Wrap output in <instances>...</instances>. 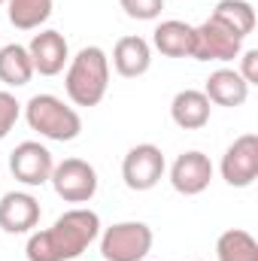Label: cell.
I'll list each match as a JSON object with an SVG mask.
<instances>
[{"mask_svg": "<svg viewBox=\"0 0 258 261\" xmlns=\"http://www.w3.org/2000/svg\"><path fill=\"white\" fill-rule=\"evenodd\" d=\"M100 237V216L88 206H73L52 228L28 237V261H73Z\"/></svg>", "mask_w": 258, "mask_h": 261, "instance_id": "cell-1", "label": "cell"}, {"mask_svg": "<svg viewBox=\"0 0 258 261\" xmlns=\"http://www.w3.org/2000/svg\"><path fill=\"white\" fill-rule=\"evenodd\" d=\"M110 88V58L100 46H82L64 73V91L73 107H97Z\"/></svg>", "mask_w": 258, "mask_h": 261, "instance_id": "cell-2", "label": "cell"}, {"mask_svg": "<svg viewBox=\"0 0 258 261\" xmlns=\"http://www.w3.org/2000/svg\"><path fill=\"white\" fill-rule=\"evenodd\" d=\"M24 119H28L31 130H37L40 137H46L52 143H70L82 134L79 113L55 94H34L24 103Z\"/></svg>", "mask_w": 258, "mask_h": 261, "instance_id": "cell-3", "label": "cell"}, {"mask_svg": "<svg viewBox=\"0 0 258 261\" xmlns=\"http://www.w3.org/2000/svg\"><path fill=\"white\" fill-rule=\"evenodd\" d=\"M152 243L155 234L146 222H116L100 231V255L107 261H143Z\"/></svg>", "mask_w": 258, "mask_h": 261, "instance_id": "cell-4", "label": "cell"}, {"mask_svg": "<svg viewBox=\"0 0 258 261\" xmlns=\"http://www.w3.org/2000/svg\"><path fill=\"white\" fill-rule=\"evenodd\" d=\"M55 195L61 197L64 203H88L91 197L97 195V170L82 161V158H64L52 167V176H49Z\"/></svg>", "mask_w": 258, "mask_h": 261, "instance_id": "cell-5", "label": "cell"}, {"mask_svg": "<svg viewBox=\"0 0 258 261\" xmlns=\"http://www.w3.org/2000/svg\"><path fill=\"white\" fill-rule=\"evenodd\" d=\"M167 170V161H164V152L155 146V143H137L131 146L125 161H122V179L131 192H149L161 182Z\"/></svg>", "mask_w": 258, "mask_h": 261, "instance_id": "cell-6", "label": "cell"}, {"mask_svg": "<svg viewBox=\"0 0 258 261\" xmlns=\"http://www.w3.org/2000/svg\"><path fill=\"white\" fill-rule=\"evenodd\" d=\"M222 179L231 189H249L258 179V134H240L222 155Z\"/></svg>", "mask_w": 258, "mask_h": 261, "instance_id": "cell-7", "label": "cell"}, {"mask_svg": "<svg viewBox=\"0 0 258 261\" xmlns=\"http://www.w3.org/2000/svg\"><path fill=\"white\" fill-rule=\"evenodd\" d=\"M243 52V40L228 31L225 24H219L216 18H207L203 24L194 28V49L192 58L194 61H234Z\"/></svg>", "mask_w": 258, "mask_h": 261, "instance_id": "cell-8", "label": "cell"}, {"mask_svg": "<svg viewBox=\"0 0 258 261\" xmlns=\"http://www.w3.org/2000/svg\"><path fill=\"white\" fill-rule=\"evenodd\" d=\"M52 167H55L52 152L37 140H24L9 152V170L21 186H31V189L46 186L52 176Z\"/></svg>", "mask_w": 258, "mask_h": 261, "instance_id": "cell-9", "label": "cell"}, {"mask_svg": "<svg viewBox=\"0 0 258 261\" xmlns=\"http://www.w3.org/2000/svg\"><path fill=\"white\" fill-rule=\"evenodd\" d=\"M210 182H213V161H210V155H203L197 149L176 155V161L170 164V186L179 195L194 197L207 192Z\"/></svg>", "mask_w": 258, "mask_h": 261, "instance_id": "cell-10", "label": "cell"}, {"mask_svg": "<svg viewBox=\"0 0 258 261\" xmlns=\"http://www.w3.org/2000/svg\"><path fill=\"white\" fill-rule=\"evenodd\" d=\"M28 55H31L34 73H40V76H58L70 64V46L61 31L34 34V40L28 43Z\"/></svg>", "mask_w": 258, "mask_h": 261, "instance_id": "cell-11", "label": "cell"}, {"mask_svg": "<svg viewBox=\"0 0 258 261\" xmlns=\"http://www.w3.org/2000/svg\"><path fill=\"white\" fill-rule=\"evenodd\" d=\"M40 200L28 192H6L0 197V228L6 234H31L40 222Z\"/></svg>", "mask_w": 258, "mask_h": 261, "instance_id": "cell-12", "label": "cell"}, {"mask_svg": "<svg viewBox=\"0 0 258 261\" xmlns=\"http://www.w3.org/2000/svg\"><path fill=\"white\" fill-rule=\"evenodd\" d=\"M203 94L213 107H243L246 97H249V85L243 82V76L231 67H219L207 76V85H203Z\"/></svg>", "mask_w": 258, "mask_h": 261, "instance_id": "cell-13", "label": "cell"}, {"mask_svg": "<svg viewBox=\"0 0 258 261\" xmlns=\"http://www.w3.org/2000/svg\"><path fill=\"white\" fill-rule=\"evenodd\" d=\"M210 113H213V103L207 100V94L200 88H183L170 100V119H173L176 128L183 130L207 128L210 125Z\"/></svg>", "mask_w": 258, "mask_h": 261, "instance_id": "cell-14", "label": "cell"}, {"mask_svg": "<svg viewBox=\"0 0 258 261\" xmlns=\"http://www.w3.org/2000/svg\"><path fill=\"white\" fill-rule=\"evenodd\" d=\"M113 67L125 79H137V76L149 73V67H152V46H149V40H143L137 34L122 37L113 46Z\"/></svg>", "mask_w": 258, "mask_h": 261, "instance_id": "cell-15", "label": "cell"}, {"mask_svg": "<svg viewBox=\"0 0 258 261\" xmlns=\"http://www.w3.org/2000/svg\"><path fill=\"white\" fill-rule=\"evenodd\" d=\"M152 46L164 55V58H192L194 49V28L179 21V18H167L152 31Z\"/></svg>", "mask_w": 258, "mask_h": 261, "instance_id": "cell-16", "label": "cell"}, {"mask_svg": "<svg viewBox=\"0 0 258 261\" xmlns=\"http://www.w3.org/2000/svg\"><path fill=\"white\" fill-rule=\"evenodd\" d=\"M34 79V64L28 55V46L21 43H6L0 49V82L9 88H21Z\"/></svg>", "mask_w": 258, "mask_h": 261, "instance_id": "cell-17", "label": "cell"}, {"mask_svg": "<svg viewBox=\"0 0 258 261\" xmlns=\"http://www.w3.org/2000/svg\"><path fill=\"white\" fill-rule=\"evenodd\" d=\"M210 18H216L219 24L234 31L240 40H246L255 31V9H252L249 0H219Z\"/></svg>", "mask_w": 258, "mask_h": 261, "instance_id": "cell-18", "label": "cell"}, {"mask_svg": "<svg viewBox=\"0 0 258 261\" xmlns=\"http://www.w3.org/2000/svg\"><path fill=\"white\" fill-rule=\"evenodd\" d=\"M55 0H6V15L18 31H37L52 18Z\"/></svg>", "mask_w": 258, "mask_h": 261, "instance_id": "cell-19", "label": "cell"}, {"mask_svg": "<svg viewBox=\"0 0 258 261\" xmlns=\"http://www.w3.org/2000/svg\"><path fill=\"white\" fill-rule=\"evenodd\" d=\"M219 261H258V240L243 228H228L216 240Z\"/></svg>", "mask_w": 258, "mask_h": 261, "instance_id": "cell-20", "label": "cell"}, {"mask_svg": "<svg viewBox=\"0 0 258 261\" xmlns=\"http://www.w3.org/2000/svg\"><path fill=\"white\" fill-rule=\"evenodd\" d=\"M125 15L137 18V21H155L164 9V0H119Z\"/></svg>", "mask_w": 258, "mask_h": 261, "instance_id": "cell-21", "label": "cell"}, {"mask_svg": "<svg viewBox=\"0 0 258 261\" xmlns=\"http://www.w3.org/2000/svg\"><path fill=\"white\" fill-rule=\"evenodd\" d=\"M18 116H21V103L15 100V94L12 91H0V140L9 137V130L15 128Z\"/></svg>", "mask_w": 258, "mask_h": 261, "instance_id": "cell-22", "label": "cell"}, {"mask_svg": "<svg viewBox=\"0 0 258 261\" xmlns=\"http://www.w3.org/2000/svg\"><path fill=\"white\" fill-rule=\"evenodd\" d=\"M240 76H243V82L252 88L258 85V49H246V52H240V70H237Z\"/></svg>", "mask_w": 258, "mask_h": 261, "instance_id": "cell-23", "label": "cell"}, {"mask_svg": "<svg viewBox=\"0 0 258 261\" xmlns=\"http://www.w3.org/2000/svg\"><path fill=\"white\" fill-rule=\"evenodd\" d=\"M0 6H6V0H0Z\"/></svg>", "mask_w": 258, "mask_h": 261, "instance_id": "cell-24", "label": "cell"}, {"mask_svg": "<svg viewBox=\"0 0 258 261\" xmlns=\"http://www.w3.org/2000/svg\"><path fill=\"white\" fill-rule=\"evenodd\" d=\"M197 261H203V258H197Z\"/></svg>", "mask_w": 258, "mask_h": 261, "instance_id": "cell-25", "label": "cell"}]
</instances>
